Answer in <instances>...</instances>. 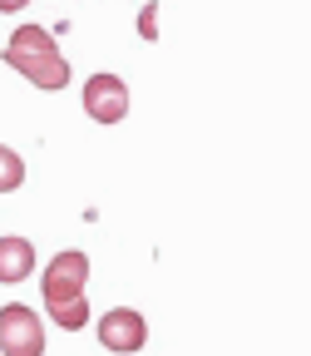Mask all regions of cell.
Listing matches in <instances>:
<instances>
[{
	"mask_svg": "<svg viewBox=\"0 0 311 356\" xmlns=\"http://www.w3.org/2000/svg\"><path fill=\"white\" fill-rule=\"evenodd\" d=\"M6 65L30 79L35 89H44V95H60V89L74 79L69 60L60 55V40L55 30H44V25H15L10 40H6Z\"/></svg>",
	"mask_w": 311,
	"mask_h": 356,
	"instance_id": "obj_1",
	"label": "cell"
},
{
	"mask_svg": "<svg viewBox=\"0 0 311 356\" xmlns=\"http://www.w3.org/2000/svg\"><path fill=\"white\" fill-rule=\"evenodd\" d=\"M0 356H44V322L30 302L0 307Z\"/></svg>",
	"mask_w": 311,
	"mask_h": 356,
	"instance_id": "obj_2",
	"label": "cell"
},
{
	"mask_svg": "<svg viewBox=\"0 0 311 356\" xmlns=\"http://www.w3.org/2000/svg\"><path fill=\"white\" fill-rule=\"evenodd\" d=\"M84 287H89V252L65 248V252H55L50 262H44V273H40V297H44V307H50V302H65V297H79Z\"/></svg>",
	"mask_w": 311,
	"mask_h": 356,
	"instance_id": "obj_3",
	"label": "cell"
},
{
	"mask_svg": "<svg viewBox=\"0 0 311 356\" xmlns=\"http://www.w3.org/2000/svg\"><path fill=\"white\" fill-rule=\"evenodd\" d=\"M79 104H84V114L94 119V124H124V119H128V84H124L119 74L99 70V74L84 79Z\"/></svg>",
	"mask_w": 311,
	"mask_h": 356,
	"instance_id": "obj_4",
	"label": "cell"
},
{
	"mask_svg": "<svg viewBox=\"0 0 311 356\" xmlns=\"http://www.w3.org/2000/svg\"><path fill=\"white\" fill-rule=\"evenodd\" d=\"M94 332H99V346L114 351V356H133L149 341V322H144V312H133V307H109Z\"/></svg>",
	"mask_w": 311,
	"mask_h": 356,
	"instance_id": "obj_5",
	"label": "cell"
},
{
	"mask_svg": "<svg viewBox=\"0 0 311 356\" xmlns=\"http://www.w3.org/2000/svg\"><path fill=\"white\" fill-rule=\"evenodd\" d=\"M35 243L30 238H0V287H15V282H25L30 273H35Z\"/></svg>",
	"mask_w": 311,
	"mask_h": 356,
	"instance_id": "obj_6",
	"label": "cell"
},
{
	"mask_svg": "<svg viewBox=\"0 0 311 356\" xmlns=\"http://www.w3.org/2000/svg\"><path fill=\"white\" fill-rule=\"evenodd\" d=\"M44 312H50V322H55L60 332H84V327H89V297H84V292H79V297H65V302H50Z\"/></svg>",
	"mask_w": 311,
	"mask_h": 356,
	"instance_id": "obj_7",
	"label": "cell"
},
{
	"mask_svg": "<svg viewBox=\"0 0 311 356\" xmlns=\"http://www.w3.org/2000/svg\"><path fill=\"white\" fill-rule=\"evenodd\" d=\"M20 184H25V159L10 144H0V193H15Z\"/></svg>",
	"mask_w": 311,
	"mask_h": 356,
	"instance_id": "obj_8",
	"label": "cell"
},
{
	"mask_svg": "<svg viewBox=\"0 0 311 356\" xmlns=\"http://www.w3.org/2000/svg\"><path fill=\"white\" fill-rule=\"evenodd\" d=\"M139 40H158V6H153V0L139 10Z\"/></svg>",
	"mask_w": 311,
	"mask_h": 356,
	"instance_id": "obj_9",
	"label": "cell"
},
{
	"mask_svg": "<svg viewBox=\"0 0 311 356\" xmlns=\"http://www.w3.org/2000/svg\"><path fill=\"white\" fill-rule=\"evenodd\" d=\"M30 6V0H0V15H20Z\"/></svg>",
	"mask_w": 311,
	"mask_h": 356,
	"instance_id": "obj_10",
	"label": "cell"
}]
</instances>
